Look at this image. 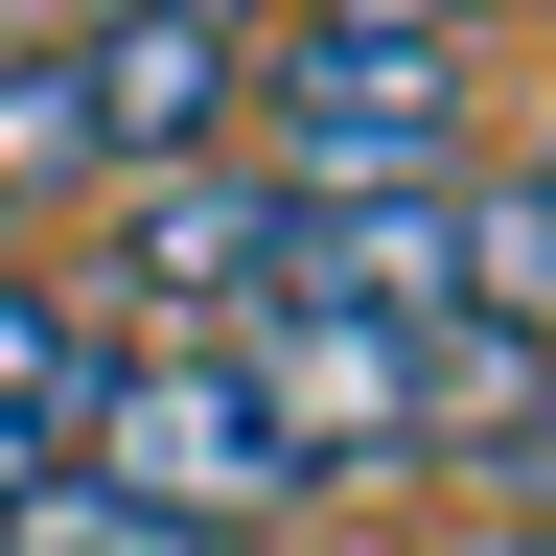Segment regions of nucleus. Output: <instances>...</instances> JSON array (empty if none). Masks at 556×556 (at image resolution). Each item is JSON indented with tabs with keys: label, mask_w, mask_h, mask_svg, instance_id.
Instances as JSON below:
<instances>
[{
	"label": "nucleus",
	"mask_w": 556,
	"mask_h": 556,
	"mask_svg": "<svg viewBox=\"0 0 556 556\" xmlns=\"http://www.w3.org/2000/svg\"><path fill=\"white\" fill-rule=\"evenodd\" d=\"M116 24V0H0V47H93Z\"/></svg>",
	"instance_id": "9"
},
{
	"label": "nucleus",
	"mask_w": 556,
	"mask_h": 556,
	"mask_svg": "<svg viewBox=\"0 0 556 556\" xmlns=\"http://www.w3.org/2000/svg\"><path fill=\"white\" fill-rule=\"evenodd\" d=\"M441 556H556V510H486V533H441Z\"/></svg>",
	"instance_id": "10"
},
{
	"label": "nucleus",
	"mask_w": 556,
	"mask_h": 556,
	"mask_svg": "<svg viewBox=\"0 0 556 556\" xmlns=\"http://www.w3.org/2000/svg\"><path fill=\"white\" fill-rule=\"evenodd\" d=\"M24 186H93V116H70V47H0V208Z\"/></svg>",
	"instance_id": "7"
},
{
	"label": "nucleus",
	"mask_w": 556,
	"mask_h": 556,
	"mask_svg": "<svg viewBox=\"0 0 556 556\" xmlns=\"http://www.w3.org/2000/svg\"><path fill=\"white\" fill-rule=\"evenodd\" d=\"M70 464L116 486L163 556H232L302 510V441H278V394H255V348H116L93 417H70Z\"/></svg>",
	"instance_id": "1"
},
{
	"label": "nucleus",
	"mask_w": 556,
	"mask_h": 556,
	"mask_svg": "<svg viewBox=\"0 0 556 556\" xmlns=\"http://www.w3.org/2000/svg\"><path fill=\"white\" fill-rule=\"evenodd\" d=\"M255 186L278 208H371V186H464V70L441 47H371V24H278L255 47Z\"/></svg>",
	"instance_id": "2"
},
{
	"label": "nucleus",
	"mask_w": 556,
	"mask_h": 556,
	"mask_svg": "<svg viewBox=\"0 0 556 556\" xmlns=\"http://www.w3.org/2000/svg\"><path fill=\"white\" fill-rule=\"evenodd\" d=\"M0 556H163V533H139L93 464H47V486H0Z\"/></svg>",
	"instance_id": "8"
},
{
	"label": "nucleus",
	"mask_w": 556,
	"mask_h": 556,
	"mask_svg": "<svg viewBox=\"0 0 556 556\" xmlns=\"http://www.w3.org/2000/svg\"><path fill=\"white\" fill-rule=\"evenodd\" d=\"M93 371H116V348L70 325V278H0V441H70V417H93Z\"/></svg>",
	"instance_id": "5"
},
{
	"label": "nucleus",
	"mask_w": 556,
	"mask_h": 556,
	"mask_svg": "<svg viewBox=\"0 0 556 556\" xmlns=\"http://www.w3.org/2000/svg\"><path fill=\"white\" fill-rule=\"evenodd\" d=\"M533 186H556V163H533Z\"/></svg>",
	"instance_id": "12"
},
{
	"label": "nucleus",
	"mask_w": 556,
	"mask_h": 556,
	"mask_svg": "<svg viewBox=\"0 0 556 556\" xmlns=\"http://www.w3.org/2000/svg\"><path fill=\"white\" fill-rule=\"evenodd\" d=\"M464 325H556V186L533 163L464 186Z\"/></svg>",
	"instance_id": "6"
},
{
	"label": "nucleus",
	"mask_w": 556,
	"mask_h": 556,
	"mask_svg": "<svg viewBox=\"0 0 556 556\" xmlns=\"http://www.w3.org/2000/svg\"><path fill=\"white\" fill-rule=\"evenodd\" d=\"M278 208L255 163H163V186H116V278H139V348H255V302H278Z\"/></svg>",
	"instance_id": "3"
},
{
	"label": "nucleus",
	"mask_w": 556,
	"mask_h": 556,
	"mask_svg": "<svg viewBox=\"0 0 556 556\" xmlns=\"http://www.w3.org/2000/svg\"><path fill=\"white\" fill-rule=\"evenodd\" d=\"M510 464H533V486H510V510H556V394H533V441H510Z\"/></svg>",
	"instance_id": "11"
},
{
	"label": "nucleus",
	"mask_w": 556,
	"mask_h": 556,
	"mask_svg": "<svg viewBox=\"0 0 556 556\" xmlns=\"http://www.w3.org/2000/svg\"><path fill=\"white\" fill-rule=\"evenodd\" d=\"M70 116H93L116 186H163V163H208V139L255 116V47L208 24V0H116V24L70 47Z\"/></svg>",
	"instance_id": "4"
}]
</instances>
